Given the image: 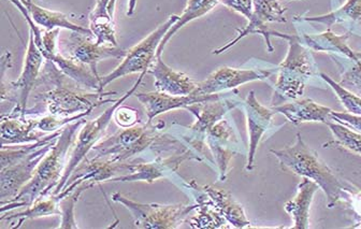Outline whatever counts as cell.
<instances>
[{
  "label": "cell",
  "instance_id": "d4e9b609",
  "mask_svg": "<svg viewBox=\"0 0 361 229\" xmlns=\"http://www.w3.org/2000/svg\"><path fill=\"white\" fill-rule=\"evenodd\" d=\"M203 191L210 198L215 209L228 221L235 228H245L250 226V221L246 218L243 206L233 199V196L225 190L216 189L212 185L201 186Z\"/></svg>",
  "mask_w": 361,
  "mask_h": 229
},
{
  "label": "cell",
  "instance_id": "8d00e7d4",
  "mask_svg": "<svg viewBox=\"0 0 361 229\" xmlns=\"http://www.w3.org/2000/svg\"><path fill=\"white\" fill-rule=\"evenodd\" d=\"M332 120L346 125L350 128L361 132V116H354L348 112H336L332 110Z\"/></svg>",
  "mask_w": 361,
  "mask_h": 229
},
{
  "label": "cell",
  "instance_id": "ffe728a7",
  "mask_svg": "<svg viewBox=\"0 0 361 229\" xmlns=\"http://www.w3.org/2000/svg\"><path fill=\"white\" fill-rule=\"evenodd\" d=\"M37 118H20V116H1V147L34 143L44 138L45 134L36 128Z\"/></svg>",
  "mask_w": 361,
  "mask_h": 229
},
{
  "label": "cell",
  "instance_id": "9c48e42d",
  "mask_svg": "<svg viewBox=\"0 0 361 229\" xmlns=\"http://www.w3.org/2000/svg\"><path fill=\"white\" fill-rule=\"evenodd\" d=\"M253 16L251 20H248V24L243 30H238V35L233 40L229 41L225 46L217 50L213 51V54L219 55L228 51L231 47L235 46L241 39L250 36V35H260L264 37L266 41L267 51L272 53L274 51V46L271 44V37L290 40L293 35L282 34V32H276L270 30L266 23L269 22H276V23H286L285 12L286 8L283 7L278 0H253Z\"/></svg>",
  "mask_w": 361,
  "mask_h": 229
},
{
  "label": "cell",
  "instance_id": "e0dca14e",
  "mask_svg": "<svg viewBox=\"0 0 361 229\" xmlns=\"http://www.w3.org/2000/svg\"><path fill=\"white\" fill-rule=\"evenodd\" d=\"M245 110L246 123L248 132V154L246 161V171H252L254 168V161L257 152L258 145L262 137L267 134L276 112L272 108L264 107L256 98L255 92L251 91L242 104Z\"/></svg>",
  "mask_w": 361,
  "mask_h": 229
},
{
  "label": "cell",
  "instance_id": "74e56055",
  "mask_svg": "<svg viewBox=\"0 0 361 229\" xmlns=\"http://www.w3.org/2000/svg\"><path fill=\"white\" fill-rule=\"evenodd\" d=\"M356 56L358 57L359 59H361V52H356Z\"/></svg>",
  "mask_w": 361,
  "mask_h": 229
},
{
  "label": "cell",
  "instance_id": "52a82bcc",
  "mask_svg": "<svg viewBox=\"0 0 361 229\" xmlns=\"http://www.w3.org/2000/svg\"><path fill=\"white\" fill-rule=\"evenodd\" d=\"M180 16H169L161 25L158 26L147 38L140 41L137 46L127 51L126 56L122 63L112 73L102 77L100 80V92H104V87L110 83L133 73H149V68L156 59L158 47L166 36L170 28L178 22Z\"/></svg>",
  "mask_w": 361,
  "mask_h": 229
},
{
  "label": "cell",
  "instance_id": "8fae6325",
  "mask_svg": "<svg viewBox=\"0 0 361 229\" xmlns=\"http://www.w3.org/2000/svg\"><path fill=\"white\" fill-rule=\"evenodd\" d=\"M57 138L49 141L27 156L18 159L16 163L1 168L0 171V202L7 204L13 199L20 190L32 179L37 167L48 153L52 150Z\"/></svg>",
  "mask_w": 361,
  "mask_h": 229
},
{
  "label": "cell",
  "instance_id": "484cf974",
  "mask_svg": "<svg viewBox=\"0 0 361 229\" xmlns=\"http://www.w3.org/2000/svg\"><path fill=\"white\" fill-rule=\"evenodd\" d=\"M350 34L334 35L331 30H326L319 35H303L305 46L310 50L319 51V52H332L336 55L348 57L350 59H358L356 52L348 47V39Z\"/></svg>",
  "mask_w": 361,
  "mask_h": 229
},
{
  "label": "cell",
  "instance_id": "d6986e66",
  "mask_svg": "<svg viewBox=\"0 0 361 229\" xmlns=\"http://www.w3.org/2000/svg\"><path fill=\"white\" fill-rule=\"evenodd\" d=\"M154 77V87L156 91L169 95L186 96L194 93L198 83L183 73L173 70L168 66L161 56L156 57L149 68Z\"/></svg>",
  "mask_w": 361,
  "mask_h": 229
},
{
  "label": "cell",
  "instance_id": "4fadbf2b",
  "mask_svg": "<svg viewBox=\"0 0 361 229\" xmlns=\"http://www.w3.org/2000/svg\"><path fill=\"white\" fill-rule=\"evenodd\" d=\"M239 92L233 91L226 93L217 99L199 102L188 108V111L194 114L196 120L188 128V138L197 140H206V135L211 128L231 110L242 107V99L239 98Z\"/></svg>",
  "mask_w": 361,
  "mask_h": 229
},
{
  "label": "cell",
  "instance_id": "9a60e30c",
  "mask_svg": "<svg viewBox=\"0 0 361 229\" xmlns=\"http://www.w3.org/2000/svg\"><path fill=\"white\" fill-rule=\"evenodd\" d=\"M276 73H278V67L272 69H259V70L221 67L211 73L204 81L198 83L194 93L198 95L225 93L226 91L235 89L250 82L264 81Z\"/></svg>",
  "mask_w": 361,
  "mask_h": 229
},
{
  "label": "cell",
  "instance_id": "7c38bea8",
  "mask_svg": "<svg viewBox=\"0 0 361 229\" xmlns=\"http://www.w3.org/2000/svg\"><path fill=\"white\" fill-rule=\"evenodd\" d=\"M186 159H195L201 161L200 159L192 153L190 149L178 151L174 153L173 156L164 157L158 156L152 161H131L127 163L126 175H118L111 180L112 182H147L153 183L156 180L170 178L178 171V166L182 161Z\"/></svg>",
  "mask_w": 361,
  "mask_h": 229
},
{
  "label": "cell",
  "instance_id": "8992f818",
  "mask_svg": "<svg viewBox=\"0 0 361 229\" xmlns=\"http://www.w3.org/2000/svg\"><path fill=\"white\" fill-rule=\"evenodd\" d=\"M145 75H147V73H141L140 77L135 81L133 87L127 93H125L118 101L114 102L109 109H106L102 116H98L95 120H86L83 128L80 130L79 134H78L77 141L73 145V150L71 152V157L68 159L63 177L59 180V184H57L56 187L53 191L52 195H59L63 191L68 179L73 175L78 166L87 157L92 149L104 139L106 130H108L109 124H110L113 116H114V112L133 94H135V89L140 87L141 82L145 79Z\"/></svg>",
  "mask_w": 361,
  "mask_h": 229
},
{
  "label": "cell",
  "instance_id": "7a4b0ae2",
  "mask_svg": "<svg viewBox=\"0 0 361 229\" xmlns=\"http://www.w3.org/2000/svg\"><path fill=\"white\" fill-rule=\"evenodd\" d=\"M85 123L86 120L82 118L77 122L68 124L63 128L61 136L57 139V142L52 150L37 167L32 179L20 190V193L13 199L7 204H1V213L20 206H30L38 198L52 195L67 166L69 159L68 152L73 148L80 128Z\"/></svg>",
  "mask_w": 361,
  "mask_h": 229
},
{
  "label": "cell",
  "instance_id": "277c9868",
  "mask_svg": "<svg viewBox=\"0 0 361 229\" xmlns=\"http://www.w3.org/2000/svg\"><path fill=\"white\" fill-rule=\"evenodd\" d=\"M135 125L123 128L118 134L102 139L90 151L92 159H106L112 163H124L131 157L140 155L147 149L155 147L161 151L174 150L178 141L168 135L159 134L157 126Z\"/></svg>",
  "mask_w": 361,
  "mask_h": 229
},
{
  "label": "cell",
  "instance_id": "cb8c5ba5",
  "mask_svg": "<svg viewBox=\"0 0 361 229\" xmlns=\"http://www.w3.org/2000/svg\"><path fill=\"white\" fill-rule=\"evenodd\" d=\"M111 0H97L93 11L90 12V30L98 44L118 47L116 39L114 16L109 10Z\"/></svg>",
  "mask_w": 361,
  "mask_h": 229
},
{
  "label": "cell",
  "instance_id": "e575fe53",
  "mask_svg": "<svg viewBox=\"0 0 361 229\" xmlns=\"http://www.w3.org/2000/svg\"><path fill=\"white\" fill-rule=\"evenodd\" d=\"M113 120H116L121 128H133L141 122L139 110L127 106H120L114 112Z\"/></svg>",
  "mask_w": 361,
  "mask_h": 229
},
{
  "label": "cell",
  "instance_id": "5b68a950",
  "mask_svg": "<svg viewBox=\"0 0 361 229\" xmlns=\"http://www.w3.org/2000/svg\"><path fill=\"white\" fill-rule=\"evenodd\" d=\"M315 75V63L310 49L301 44L300 37L293 36L288 40L286 57L278 66L271 107L302 97L305 87Z\"/></svg>",
  "mask_w": 361,
  "mask_h": 229
},
{
  "label": "cell",
  "instance_id": "d6a6232c",
  "mask_svg": "<svg viewBox=\"0 0 361 229\" xmlns=\"http://www.w3.org/2000/svg\"><path fill=\"white\" fill-rule=\"evenodd\" d=\"M93 184L83 183L78 186L77 189L73 193L68 194L67 196L61 200V222L59 228H79L75 218V206L79 200L80 196L85 190L93 187Z\"/></svg>",
  "mask_w": 361,
  "mask_h": 229
},
{
  "label": "cell",
  "instance_id": "6da1fadb",
  "mask_svg": "<svg viewBox=\"0 0 361 229\" xmlns=\"http://www.w3.org/2000/svg\"><path fill=\"white\" fill-rule=\"evenodd\" d=\"M43 67L44 68L39 75L36 87L44 85L49 89L35 96L37 106L26 110V116H41L45 111V113L51 116L71 118L82 112L93 111L104 104H114L118 100L109 98L110 95H116V92L87 93L73 87H68L65 81L68 77L52 61H45Z\"/></svg>",
  "mask_w": 361,
  "mask_h": 229
},
{
  "label": "cell",
  "instance_id": "83f0119b",
  "mask_svg": "<svg viewBox=\"0 0 361 229\" xmlns=\"http://www.w3.org/2000/svg\"><path fill=\"white\" fill-rule=\"evenodd\" d=\"M219 4V0H188V4H186L183 13L180 14L178 22L170 28L169 32L166 34V36L161 40V44L158 47L156 57L161 56L164 49H165L166 44H168V41L176 35V32H178L180 28L184 27L190 22H192V20L202 18L203 16L208 14Z\"/></svg>",
  "mask_w": 361,
  "mask_h": 229
},
{
  "label": "cell",
  "instance_id": "603a6c76",
  "mask_svg": "<svg viewBox=\"0 0 361 229\" xmlns=\"http://www.w3.org/2000/svg\"><path fill=\"white\" fill-rule=\"evenodd\" d=\"M20 1L26 8L35 23L43 30H52L59 28V30H68L71 32H80V34L88 35V36H94L90 28L73 23L69 20V16L66 14L44 9V8L32 3V0H20Z\"/></svg>",
  "mask_w": 361,
  "mask_h": 229
},
{
  "label": "cell",
  "instance_id": "4dcf8cb0",
  "mask_svg": "<svg viewBox=\"0 0 361 229\" xmlns=\"http://www.w3.org/2000/svg\"><path fill=\"white\" fill-rule=\"evenodd\" d=\"M326 125L334 135V142L336 144L341 145L342 148L350 152L361 155V132H357V130L336 120H329Z\"/></svg>",
  "mask_w": 361,
  "mask_h": 229
},
{
  "label": "cell",
  "instance_id": "5bb4252c",
  "mask_svg": "<svg viewBox=\"0 0 361 229\" xmlns=\"http://www.w3.org/2000/svg\"><path fill=\"white\" fill-rule=\"evenodd\" d=\"M88 35L73 32L65 44V55L78 64L87 67L97 78H102L98 73L97 65L100 61L109 58H124L127 51L118 47L104 46L90 40Z\"/></svg>",
  "mask_w": 361,
  "mask_h": 229
},
{
  "label": "cell",
  "instance_id": "2e32d148",
  "mask_svg": "<svg viewBox=\"0 0 361 229\" xmlns=\"http://www.w3.org/2000/svg\"><path fill=\"white\" fill-rule=\"evenodd\" d=\"M206 142L219 169V179L224 181L228 175L231 159L239 153L241 141L233 124L223 118L207 132Z\"/></svg>",
  "mask_w": 361,
  "mask_h": 229
},
{
  "label": "cell",
  "instance_id": "ac0fdd59",
  "mask_svg": "<svg viewBox=\"0 0 361 229\" xmlns=\"http://www.w3.org/2000/svg\"><path fill=\"white\" fill-rule=\"evenodd\" d=\"M225 93L210 94V95H198L192 93L186 96L169 95L161 92H149L135 95V98L142 104L147 116V123L153 122L154 118L178 109H188L190 106L208 100L217 99Z\"/></svg>",
  "mask_w": 361,
  "mask_h": 229
},
{
  "label": "cell",
  "instance_id": "ba28073f",
  "mask_svg": "<svg viewBox=\"0 0 361 229\" xmlns=\"http://www.w3.org/2000/svg\"><path fill=\"white\" fill-rule=\"evenodd\" d=\"M113 202L124 204L133 214L135 225L139 228L172 229L183 224L190 212L197 210L198 204H141L116 193Z\"/></svg>",
  "mask_w": 361,
  "mask_h": 229
},
{
  "label": "cell",
  "instance_id": "f546056e",
  "mask_svg": "<svg viewBox=\"0 0 361 229\" xmlns=\"http://www.w3.org/2000/svg\"><path fill=\"white\" fill-rule=\"evenodd\" d=\"M331 58L341 68L342 87L361 96V59H350L341 55H331Z\"/></svg>",
  "mask_w": 361,
  "mask_h": 229
},
{
  "label": "cell",
  "instance_id": "4316f807",
  "mask_svg": "<svg viewBox=\"0 0 361 229\" xmlns=\"http://www.w3.org/2000/svg\"><path fill=\"white\" fill-rule=\"evenodd\" d=\"M63 199V196L61 194L59 195H49L45 197L38 198L34 204L27 206L25 211L18 212V213L12 214V216H5L0 218L1 221H12L18 220V224L12 228H20L23 223L27 220H34V218H47V216H61V200Z\"/></svg>",
  "mask_w": 361,
  "mask_h": 229
},
{
  "label": "cell",
  "instance_id": "836d02e7",
  "mask_svg": "<svg viewBox=\"0 0 361 229\" xmlns=\"http://www.w3.org/2000/svg\"><path fill=\"white\" fill-rule=\"evenodd\" d=\"M319 77L334 89L336 97L342 102V105L344 106L348 113L354 114V116H361V96L348 91L345 87H342L340 83L334 81L326 73H319Z\"/></svg>",
  "mask_w": 361,
  "mask_h": 229
},
{
  "label": "cell",
  "instance_id": "30bf717a",
  "mask_svg": "<svg viewBox=\"0 0 361 229\" xmlns=\"http://www.w3.org/2000/svg\"><path fill=\"white\" fill-rule=\"evenodd\" d=\"M44 63V57L41 54L38 46L35 42L34 34L30 30V41H28L27 51H26L20 78L16 81L11 82L8 89L5 87L1 89V99L3 100L7 97V95L9 97L11 93L14 94L11 100L16 102V107L10 112L9 116H20V118H26L28 98H30L32 89L36 87Z\"/></svg>",
  "mask_w": 361,
  "mask_h": 229
},
{
  "label": "cell",
  "instance_id": "1f68e13d",
  "mask_svg": "<svg viewBox=\"0 0 361 229\" xmlns=\"http://www.w3.org/2000/svg\"><path fill=\"white\" fill-rule=\"evenodd\" d=\"M197 210L198 213L190 221V227L192 228H221L227 221L215 209L210 198L208 202L199 204Z\"/></svg>",
  "mask_w": 361,
  "mask_h": 229
},
{
  "label": "cell",
  "instance_id": "7402d4cb",
  "mask_svg": "<svg viewBox=\"0 0 361 229\" xmlns=\"http://www.w3.org/2000/svg\"><path fill=\"white\" fill-rule=\"evenodd\" d=\"M321 189L319 184L309 178H303L298 185L297 195L285 204V211L293 218V229H307L310 227V209L314 195Z\"/></svg>",
  "mask_w": 361,
  "mask_h": 229
},
{
  "label": "cell",
  "instance_id": "f1b7e54d",
  "mask_svg": "<svg viewBox=\"0 0 361 229\" xmlns=\"http://www.w3.org/2000/svg\"><path fill=\"white\" fill-rule=\"evenodd\" d=\"M361 18V0H348L345 5L338 8L336 11L319 16H307V18H296L298 20H305L311 23H321L328 28L336 23H354Z\"/></svg>",
  "mask_w": 361,
  "mask_h": 229
},
{
  "label": "cell",
  "instance_id": "44dd1931",
  "mask_svg": "<svg viewBox=\"0 0 361 229\" xmlns=\"http://www.w3.org/2000/svg\"><path fill=\"white\" fill-rule=\"evenodd\" d=\"M276 113L282 114L293 125L302 124L305 122L326 123L332 120L330 108L319 105L310 98H299L293 100L290 104L271 107Z\"/></svg>",
  "mask_w": 361,
  "mask_h": 229
},
{
  "label": "cell",
  "instance_id": "3957f363",
  "mask_svg": "<svg viewBox=\"0 0 361 229\" xmlns=\"http://www.w3.org/2000/svg\"><path fill=\"white\" fill-rule=\"evenodd\" d=\"M279 159L281 167L295 175L309 178L319 184L327 197V206L332 208L341 199H348L352 194V187L338 179L326 163L319 159L315 151L297 134L296 140L282 150H271Z\"/></svg>",
  "mask_w": 361,
  "mask_h": 229
},
{
  "label": "cell",
  "instance_id": "d590c367",
  "mask_svg": "<svg viewBox=\"0 0 361 229\" xmlns=\"http://www.w3.org/2000/svg\"><path fill=\"white\" fill-rule=\"evenodd\" d=\"M219 4L241 14L247 20L253 16V0H219Z\"/></svg>",
  "mask_w": 361,
  "mask_h": 229
}]
</instances>
